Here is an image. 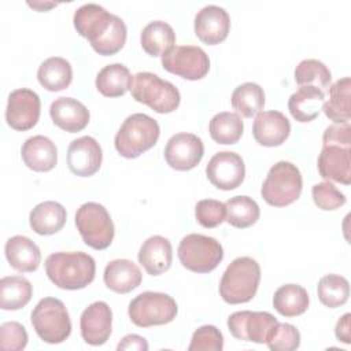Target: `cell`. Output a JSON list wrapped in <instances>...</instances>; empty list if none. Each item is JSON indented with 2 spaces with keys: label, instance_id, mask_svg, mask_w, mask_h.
<instances>
[{
  "label": "cell",
  "instance_id": "3957f363",
  "mask_svg": "<svg viewBox=\"0 0 351 351\" xmlns=\"http://www.w3.org/2000/svg\"><path fill=\"white\" fill-rule=\"evenodd\" d=\"M160 134L159 123L147 114L129 115L115 134L114 145L118 154L134 159L152 148Z\"/></svg>",
  "mask_w": 351,
  "mask_h": 351
},
{
  "label": "cell",
  "instance_id": "e575fe53",
  "mask_svg": "<svg viewBox=\"0 0 351 351\" xmlns=\"http://www.w3.org/2000/svg\"><path fill=\"white\" fill-rule=\"evenodd\" d=\"M225 219L237 229H245L256 223L261 215L258 203L250 196H234L225 203Z\"/></svg>",
  "mask_w": 351,
  "mask_h": 351
},
{
  "label": "cell",
  "instance_id": "ac0fdd59",
  "mask_svg": "<svg viewBox=\"0 0 351 351\" xmlns=\"http://www.w3.org/2000/svg\"><path fill=\"white\" fill-rule=\"evenodd\" d=\"M195 34L196 37L207 44L215 45L222 43L230 29L229 14L218 5H206L195 16Z\"/></svg>",
  "mask_w": 351,
  "mask_h": 351
},
{
  "label": "cell",
  "instance_id": "d4e9b609",
  "mask_svg": "<svg viewBox=\"0 0 351 351\" xmlns=\"http://www.w3.org/2000/svg\"><path fill=\"white\" fill-rule=\"evenodd\" d=\"M103 280L108 289L117 293H128L141 284L143 274L134 262L129 259H114L107 263Z\"/></svg>",
  "mask_w": 351,
  "mask_h": 351
},
{
  "label": "cell",
  "instance_id": "6da1fadb",
  "mask_svg": "<svg viewBox=\"0 0 351 351\" xmlns=\"http://www.w3.org/2000/svg\"><path fill=\"white\" fill-rule=\"evenodd\" d=\"M45 273L59 288L75 291L88 287L96 273L95 259L82 252H55L45 259Z\"/></svg>",
  "mask_w": 351,
  "mask_h": 351
},
{
  "label": "cell",
  "instance_id": "f35d334b",
  "mask_svg": "<svg viewBox=\"0 0 351 351\" xmlns=\"http://www.w3.org/2000/svg\"><path fill=\"white\" fill-rule=\"evenodd\" d=\"M126 36H128V30H126L125 22L119 16L114 15L110 29L106 32V34L101 38H99L96 43L92 44V48L99 55H103V56L114 55L123 48L126 43Z\"/></svg>",
  "mask_w": 351,
  "mask_h": 351
},
{
  "label": "cell",
  "instance_id": "cb8c5ba5",
  "mask_svg": "<svg viewBox=\"0 0 351 351\" xmlns=\"http://www.w3.org/2000/svg\"><path fill=\"white\" fill-rule=\"evenodd\" d=\"M4 252L10 266L21 273H32L37 270L41 262V252L37 244L21 234L7 240Z\"/></svg>",
  "mask_w": 351,
  "mask_h": 351
},
{
  "label": "cell",
  "instance_id": "9a60e30c",
  "mask_svg": "<svg viewBox=\"0 0 351 351\" xmlns=\"http://www.w3.org/2000/svg\"><path fill=\"white\" fill-rule=\"evenodd\" d=\"M67 166L78 177H90L101 166L103 152L100 144L90 136L73 140L67 148Z\"/></svg>",
  "mask_w": 351,
  "mask_h": 351
},
{
  "label": "cell",
  "instance_id": "b9f144b4",
  "mask_svg": "<svg viewBox=\"0 0 351 351\" xmlns=\"http://www.w3.org/2000/svg\"><path fill=\"white\" fill-rule=\"evenodd\" d=\"M223 348V336L214 325L197 328L191 339L189 351H221Z\"/></svg>",
  "mask_w": 351,
  "mask_h": 351
},
{
  "label": "cell",
  "instance_id": "9c48e42d",
  "mask_svg": "<svg viewBox=\"0 0 351 351\" xmlns=\"http://www.w3.org/2000/svg\"><path fill=\"white\" fill-rule=\"evenodd\" d=\"M178 313L176 300L162 292H143L137 295L128 308L130 321L140 328H149L171 322Z\"/></svg>",
  "mask_w": 351,
  "mask_h": 351
},
{
  "label": "cell",
  "instance_id": "30bf717a",
  "mask_svg": "<svg viewBox=\"0 0 351 351\" xmlns=\"http://www.w3.org/2000/svg\"><path fill=\"white\" fill-rule=\"evenodd\" d=\"M162 66L171 74L189 81H197L208 73L210 59L200 47L176 45L162 55Z\"/></svg>",
  "mask_w": 351,
  "mask_h": 351
},
{
  "label": "cell",
  "instance_id": "c3c4849f",
  "mask_svg": "<svg viewBox=\"0 0 351 351\" xmlns=\"http://www.w3.org/2000/svg\"><path fill=\"white\" fill-rule=\"evenodd\" d=\"M30 7L33 8H37L40 11H44V10H48V8H52V7H56L55 3H27Z\"/></svg>",
  "mask_w": 351,
  "mask_h": 351
},
{
  "label": "cell",
  "instance_id": "44dd1931",
  "mask_svg": "<svg viewBox=\"0 0 351 351\" xmlns=\"http://www.w3.org/2000/svg\"><path fill=\"white\" fill-rule=\"evenodd\" d=\"M49 115L58 128L69 133H77L85 129L90 117L88 108L73 97L55 99L51 103Z\"/></svg>",
  "mask_w": 351,
  "mask_h": 351
},
{
  "label": "cell",
  "instance_id": "8fae6325",
  "mask_svg": "<svg viewBox=\"0 0 351 351\" xmlns=\"http://www.w3.org/2000/svg\"><path fill=\"white\" fill-rule=\"evenodd\" d=\"M277 322V318L267 311L244 310L229 315L228 328L232 336L239 340L263 344Z\"/></svg>",
  "mask_w": 351,
  "mask_h": 351
},
{
  "label": "cell",
  "instance_id": "8992f818",
  "mask_svg": "<svg viewBox=\"0 0 351 351\" xmlns=\"http://www.w3.org/2000/svg\"><path fill=\"white\" fill-rule=\"evenodd\" d=\"M37 336L49 344L64 341L71 333V321L64 303L56 298L41 299L30 315Z\"/></svg>",
  "mask_w": 351,
  "mask_h": 351
},
{
  "label": "cell",
  "instance_id": "7a4b0ae2",
  "mask_svg": "<svg viewBox=\"0 0 351 351\" xmlns=\"http://www.w3.org/2000/svg\"><path fill=\"white\" fill-rule=\"evenodd\" d=\"M259 281V263L250 256L236 258L222 274L219 295L229 304L247 303L256 295Z\"/></svg>",
  "mask_w": 351,
  "mask_h": 351
},
{
  "label": "cell",
  "instance_id": "d590c367",
  "mask_svg": "<svg viewBox=\"0 0 351 351\" xmlns=\"http://www.w3.org/2000/svg\"><path fill=\"white\" fill-rule=\"evenodd\" d=\"M244 130L243 121L236 112H218L208 125L211 138L218 144H236Z\"/></svg>",
  "mask_w": 351,
  "mask_h": 351
},
{
  "label": "cell",
  "instance_id": "8d00e7d4",
  "mask_svg": "<svg viewBox=\"0 0 351 351\" xmlns=\"http://www.w3.org/2000/svg\"><path fill=\"white\" fill-rule=\"evenodd\" d=\"M317 293L324 306L336 308L348 300L350 284L339 274H326L318 281Z\"/></svg>",
  "mask_w": 351,
  "mask_h": 351
},
{
  "label": "cell",
  "instance_id": "7402d4cb",
  "mask_svg": "<svg viewBox=\"0 0 351 351\" xmlns=\"http://www.w3.org/2000/svg\"><path fill=\"white\" fill-rule=\"evenodd\" d=\"M173 250L170 241L163 236L148 237L138 251V262L151 276H159L171 266Z\"/></svg>",
  "mask_w": 351,
  "mask_h": 351
},
{
  "label": "cell",
  "instance_id": "836d02e7",
  "mask_svg": "<svg viewBox=\"0 0 351 351\" xmlns=\"http://www.w3.org/2000/svg\"><path fill=\"white\" fill-rule=\"evenodd\" d=\"M230 103L237 114H241L244 118H252L265 106V92L255 82H244L233 90Z\"/></svg>",
  "mask_w": 351,
  "mask_h": 351
},
{
  "label": "cell",
  "instance_id": "f6af8a7d",
  "mask_svg": "<svg viewBox=\"0 0 351 351\" xmlns=\"http://www.w3.org/2000/svg\"><path fill=\"white\" fill-rule=\"evenodd\" d=\"M322 144H343L351 145V126L350 123H333L328 126L322 136Z\"/></svg>",
  "mask_w": 351,
  "mask_h": 351
},
{
  "label": "cell",
  "instance_id": "277c9868",
  "mask_svg": "<svg viewBox=\"0 0 351 351\" xmlns=\"http://www.w3.org/2000/svg\"><path fill=\"white\" fill-rule=\"evenodd\" d=\"M130 92L136 101L147 104L159 114L176 111L181 101L180 92L171 82L149 71H140L133 75Z\"/></svg>",
  "mask_w": 351,
  "mask_h": 351
},
{
  "label": "cell",
  "instance_id": "1f68e13d",
  "mask_svg": "<svg viewBox=\"0 0 351 351\" xmlns=\"http://www.w3.org/2000/svg\"><path fill=\"white\" fill-rule=\"evenodd\" d=\"M32 295V284L22 276H7L0 280V307L3 310L25 307L30 302Z\"/></svg>",
  "mask_w": 351,
  "mask_h": 351
},
{
  "label": "cell",
  "instance_id": "f546056e",
  "mask_svg": "<svg viewBox=\"0 0 351 351\" xmlns=\"http://www.w3.org/2000/svg\"><path fill=\"white\" fill-rule=\"evenodd\" d=\"M350 89L351 80L344 77L329 86V99L324 103L322 110L325 115L335 123H350L351 110H350Z\"/></svg>",
  "mask_w": 351,
  "mask_h": 351
},
{
  "label": "cell",
  "instance_id": "2e32d148",
  "mask_svg": "<svg viewBox=\"0 0 351 351\" xmlns=\"http://www.w3.org/2000/svg\"><path fill=\"white\" fill-rule=\"evenodd\" d=\"M319 176L328 181H336L344 185L351 182V145L322 144L318 156Z\"/></svg>",
  "mask_w": 351,
  "mask_h": 351
},
{
  "label": "cell",
  "instance_id": "5b68a950",
  "mask_svg": "<svg viewBox=\"0 0 351 351\" xmlns=\"http://www.w3.org/2000/svg\"><path fill=\"white\" fill-rule=\"evenodd\" d=\"M303 188L299 169L285 160L273 165L262 184L261 195L263 200L273 207H285L300 197Z\"/></svg>",
  "mask_w": 351,
  "mask_h": 351
},
{
  "label": "cell",
  "instance_id": "7dc6e473",
  "mask_svg": "<svg viewBox=\"0 0 351 351\" xmlns=\"http://www.w3.org/2000/svg\"><path fill=\"white\" fill-rule=\"evenodd\" d=\"M350 318H351V314L350 313H346L336 324V328H335V335L337 337L339 341H343L346 344H350L351 341V332H350Z\"/></svg>",
  "mask_w": 351,
  "mask_h": 351
},
{
  "label": "cell",
  "instance_id": "d6986e66",
  "mask_svg": "<svg viewBox=\"0 0 351 351\" xmlns=\"http://www.w3.org/2000/svg\"><path fill=\"white\" fill-rule=\"evenodd\" d=\"M291 133L288 118L280 111H261L256 114L252 125L255 141L263 147L281 145Z\"/></svg>",
  "mask_w": 351,
  "mask_h": 351
},
{
  "label": "cell",
  "instance_id": "e0dca14e",
  "mask_svg": "<svg viewBox=\"0 0 351 351\" xmlns=\"http://www.w3.org/2000/svg\"><path fill=\"white\" fill-rule=\"evenodd\" d=\"M112 313L106 302L89 304L81 314L80 329L82 339L90 346L104 344L111 335Z\"/></svg>",
  "mask_w": 351,
  "mask_h": 351
},
{
  "label": "cell",
  "instance_id": "ba28073f",
  "mask_svg": "<svg viewBox=\"0 0 351 351\" xmlns=\"http://www.w3.org/2000/svg\"><path fill=\"white\" fill-rule=\"evenodd\" d=\"M77 229L86 245L93 250H106L111 245L115 229L104 206L96 202L84 203L75 213Z\"/></svg>",
  "mask_w": 351,
  "mask_h": 351
},
{
  "label": "cell",
  "instance_id": "7c38bea8",
  "mask_svg": "<svg viewBox=\"0 0 351 351\" xmlns=\"http://www.w3.org/2000/svg\"><path fill=\"white\" fill-rule=\"evenodd\" d=\"M40 108L41 103L36 92L27 88L15 89L8 96L5 121L15 130H29L38 122Z\"/></svg>",
  "mask_w": 351,
  "mask_h": 351
},
{
  "label": "cell",
  "instance_id": "f1b7e54d",
  "mask_svg": "<svg viewBox=\"0 0 351 351\" xmlns=\"http://www.w3.org/2000/svg\"><path fill=\"white\" fill-rule=\"evenodd\" d=\"M133 77L129 69L121 63L104 66L96 75L97 90L107 97H119L130 90Z\"/></svg>",
  "mask_w": 351,
  "mask_h": 351
},
{
  "label": "cell",
  "instance_id": "ab89813d",
  "mask_svg": "<svg viewBox=\"0 0 351 351\" xmlns=\"http://www.w3.org/2000/svg\"><path fill=\"white\" fill-rule=\"evenodd\" d=\"M266 344L273 351H292L300 346V333L291 324H280L270 332Z\"/></svg>",
  "mask_w": 351,
  "mask_h": 351
},
{
  "label": "cell",
  "instance_id": "60d3db41",
  "mask_svg": "<svg viewBox=\"0 0 351 351\" xmlns=\"http://www.w3.org/2000/svg\"><path fill=\"white\" fill-rule=\"evenodd\" d=\"M226 208L225 203L214 199H203L199 200L195 206V217L196 221L203 228H215L225 221Z\"/></svg>",
  "mask_w": 351,
  "mask_h": 351
},
{
  "label": "cell",
  "instance_id": "d6a6232c",
  "mask_svg": "<svg viewBox=\"0 0 351 351\" xmlns=\"http://www.w3.org/2000/svg\"><path fill=\"white\" fill-rule=\"evenodd\" d=\"M310 299L307 291L298 284L281 285L273 296V306L284 317H296L308 307Z\"/></svg>",
  "mask_w": 351,
  "mask_h": 351
},
{
  "label": "cell",
  "instance_id": "83f0119b",
  "mask_svg": "<svg viewBox=\"0 0 351 351\" xmlns=\"http://www.w3.org/2000/svg\"><path fill=\"white\" fill-rule=\"evenodd\" d=\"M40 85L49 92H59L66 89L73 80V69L69 60L52 56L45 59L37 71Z\"/></svg>",
  "mask_w": 351,
  "mask_h": 351
},
{
  "label": "cell",
  "instance_id": "bcb514c9",
  "mask_svg": "<svg viewBox=\"0 0 351 351\" xmlns=\"http://www.w3.org/2000/svg\"><path fill=\"white\" fill-rule=\"evenodd\" d=\"M117 350H138V351H147L148 343L143 336L138 335H128L125 336L119 344L117 346Z\"/></svg>",
  "mask_w": 351,
  "mask_h": 351
},
{
  "label": "cell",
  "instance_id": "4fadbf2b",
  "mask_svg": "<svg viewBox=\"0 0 351 351\" xmlns=\"http://www.w3.org/2000/svg\"><path fill=\"white\" fill-rule=\"evenodd\" d=\"M208 181L218 189L232 191L244 181L245 166L241 156L236 152H217L206 167Z\"/></svg>",
  "mask_w": 351,
  "mask_h": 351
},
{
  "label": "cell",
  "instance_id": "484cf974",
  "mask_svg": "<svg viewBox=\"0 0 351 351\" xmlns=\"http://www.w3.org/2000/svg\"><path fill=\"white\" fill-rule=\"evenodd\" d=\"M325 103V93L315 86H300L288 100V110L298 122L315 119Z\"/></svg>",
  "mask_w": 351,
  "mask_h": 351
},
{
  "label": "cell",
  "instance_id": "7bdbcfd3",
  "mask_svg": "<svg viewBox=\"0 0 351 351\" xmlns=\"http://www.w3.org/2000/svg\"><path fill=\"white\" fill-rule=\"evenodd\" d=\"M315 206L324 211H332L346 203V196L330 181L318 182L311 189Z\"/></svg>",
  "mask_w": 351,
  "mask_h": 351
},
{
  "label": "cell",
  "instance_id": "52a82bcc",
  "mask_svg": "<svg viewBox=\"0 0 351 351\" xmlns=\"http://www.w3.org/2000/svg\"><path fill=\"white\" fill-rule=\"evenodd\" d=\"M177 252L181 265L193 273H210L223 259V250L219 241L199 233L182 237Z\"/></svg>",
  "mask_w": 351,
  "mask_h": 351
},
{
  "label": "cell",
  "instance_id": "74e56055",
  "mask_svg": "<svg viewBox=\"0 0 351 351\" xmlns=\"http://www.w3.org/2000/svg\"><path fill=\"white\" fill-rule=\"evenodd\" d=\"M295 81L300 86H315L328 90L332 81L329 69L317 59H304L295 69Z\"/></svg>",
  "mask_w": 351,
  "mask_h": 351
},
{
  "label": "cell",
  "instance_id": "ffe728a7",
  "mask_svg": "<svg viewBox=\"0 0 351 351\" xmlns=\"http://www.w3.org/2000/svg\"><path fill=\"white\" fill-rule=\"evenodd\" d=\"M114 14H110L99 4H84L74 12V27L77 33L86 38L90 45L101 38L110 29Z\"/></svg>",
  "mask_w": 351,
  "mask_h": 351
},
{
  "label": "cell",
  "instance_id": "4316f807",
  "mask_svg": "<svg viewBox=\"0 0 351 351\" xmlns=\"http://www.w3.org/2000/svg\"><path fill=\"white\" fill-rule=\"evenodd\" d=\"M66 208L52 200L37 204L29 217L32 229L40 236H49L58 233L66 223Z\"/></svg>",
  "mask_w": 351,
  "mask_h": 351
},
{
  "label": "cell",
  "instance_id": "603a6c76",
  "mask_svg": "<svg viewBox=\"0 0 351 351\" xmlns=\"http://www.w3.org/2000/svg\"><path fill=\"white\" fill-rule=\"evenodd\" d=\"M23 163L34 171H49L58 163V149L45 136L29 137L21 149Z\"/></svg>",
  "mask_w": 351,
  "mask_h": 351
},
{
  "label": "cell",
  "instance_id": "5bb4252c",
  "mask_svg": "<svg viewBox=\"0 0 351 351\" xmlns=\"http://www.w3.org/2000/svg\"><path fill=\"white\" fill-rule=\"evenodd\" d=\"M204 155V145L200 137L192 133H177L167 140L165 159L167 165L180 171L196 167Z\"/></svg>",
  "mask_w": 351,
  "mask_h": 351
},
{
  "label": "cell",
  "instance_id": "ee69618b",
  "mask_svg": "<svg viewBox=\"0 0 351 351\" xmlns=\"http://www.w3.org/2000/svg\"><path fill=\"white\" fill-rule=\"evenodd\" d=\"M27 344V332L19 322L10 321L0 326V348L3 351H21Z\"/></svg>",
  "mask_w": 351,
  "mask_h": 351
},
{
  "label": "cell",
  "instance_id": "4dcf8cb0",
  "mask_svg": "<svg viewBox=\"0 0 351 351\" xmlns=\"http://www.w3.org/2000/svg\"><path fill=\"white\" fill-rule=\"evenodd\" d=\"M143 49L151 56H162L176 44L173 27L163 21L149 22L140 36Z\"/></svg>",
  "mask_w": 351,
  "mask_h": 351
}]
</instances>
